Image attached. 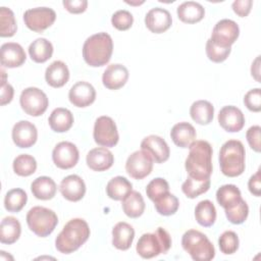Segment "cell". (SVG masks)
<instances>
[{
  "instance_id": "2",
  "label": "cell",
  "mask_w": 261,
  "mask_h": 261,
  "mask_svg": "<svg viewBox=\"0 0 261 261\" xmlns=\"http://www.w3.org/2000/svg\"><path fill=\"white\" fill-rule=\"evenodd\" d=\"M90 237V227L82 218L69 220L55 240L56 249L62 254H70L84 245Z\"/></svg>"
},
{
  "instance_id": "11",
  "label": "cell",
  "mask_w": 261,
  "mask_h": 261,
  "mask_svg": "<svg viewBox=\"0 0 261 261\" xmlns=\"http://www.w3.org/2000/svg\"><path fill=\"white\" fill-rule=\"evenodd\" d=\"M153 162L152 157L144 150L135 151L125 162V170L130 177L142 179L151 173Z\"/></svg>"
},
{
  "instance_id": "9",
  "label": "cell",
  "mask_w": 261,
  "mask_h": 261,
  "mask_svg": "<svg viewBox=\"0 0 261 261\" xmlns=\"http://www.w3.org/2000/svg\"><path fill=\"white\" fill-rule=\"evenodd\" d=\"M93 137L95 142L103 147H114L119 140L118 132L114 120L109 116H100L94 124Z\"/></svg>"
},
{
  "instance_id": "3",
  "label": "cell",
  "mask_w": 261,
  "mask_h": 261,
  "mask_svg": "<svg viewBox=\"0 0 261 261\" xmlns=\"http://www.w3.org/2000/svg\"><path fill=\"white\" fill-rule=\"evenodd\" d=\"M113 51V42L107 33L101 32L89 37L83 46V57L93 67L103 66L109 62Z\"/></svg>"
},
{
  "instance_id": "4",
  "label": "cell",
  "mask_w": 261,
  "mask_h": 261,
  "mask_svg": "<svg viewBox=\"0 0 261 261\" xmlns=\"http://www.w3.org/2000/svg\"><path fill=\"white\" fill-rule=\"evenodd\" d=\"M245 147L239 140H228L220 148L219 164L221 172L229 177L241 175L245 170Z\"/></svg>"
},
{
  "instance_id": "28",
  "label": "cell",
  "mask_w": 261,
  "mask_h": 261,
  "mask_svg": "<svg viewBox=\"0 0 261 261\" xmlns=\"http://www.w3.org/2000/svg\"><path fill=\"white\" fill-rule=\"evenodd\" d=\"M21 232L19 221L13 216L4 217L0 224V242L2 244L11 245L15 243Z\"/></svg>"
},
{
  "instance_id": "7",
  "label": "cell",
  "mask_w": 261,
  "mask_h": 261,
  "mask_svg": "<svg viewBox=\"0 0 261 261\" xmlns=\"http://www.w3.org/2000/svg\"><path fill=\"white\" fill-rule=\"evenodd\" d=\"M27 223L29 228L35 234L45 238L55 229L58 223V217L53 210L42 206H36L29 210L27 214Z\"/></svg>"
},
{
  "instance_id": "15",
  "label": "cell",
  "mask_w": 261,
  "mask_h": 261,
  "mask_svg": "<svg viewBox=\"0 0 261 261\" xmlns=\"http://www.w3.org/2000/svg\"><path fill=\"white\" fill-rule=\"evenodd\" d=\"M13 143L19 148H30L38 138V130L34 123L28 120H20L13 125L12 128Z\"/></svg>"
},
{
  "instance_id": "6",
  "label": "cell",
  "mask_w": 261,
  "mask_h": 261,
  "mask_svg": "<svg viewBox=\"0 0 261 261\" xmlns=\"http://www.w3.org/2000/svg\"><path fill=\"white\" fill-rule=\"evenodd\" d=\"M181 246L196 261H209L215 256L213 244L203 232L196 229H189L184 233Z\"/></svg>"
},
{
  "instance_id": "47",
  "label": "cell",
  "mask_w": 261,
  "mask_h": 261,
  "mask_svg": "<svg viewBox=\"0 0 261 261\" xmlns=\"http://www.w3.org/2000/svg\"><path fill=\"white\" fill-rule=\"evenodd\" d=\"M260 133H261V127L259 125H253L249 127L246 134L247 141L250 145V147L255 151V152H260Z\"/></svg>"
},
{
  "instance_id": "21",
  "label": "cell",
  "mask_w": 261,
  "mask_h": 261,
  "mask_svg": "<svg viewBox=\"0 0 261 261\" xmlns=\"http://www.w3.org/2000/svg\"><path fill=\"white\" fill-rule=\"evenodd\" d=\"M128 79L127 68L120 63H113L107 66L102 75L104 87L109 90H118L125 85Z\"/></svg>"
},
{
  "instance_id": "14",
  "label": "cell",
  "mask_w": 261,
  "mask_h": 261,
  "mask_svg": "<svg viewBox=\"0 0 261 261\" xmlns=\"http://www.w3.org/2000/svg\"><path fill=\"white\" fill-rule=\"evenodd\" d=\"M141 149L147 152L156 163H163L168 160L170 151L167 143L159 136L150 135L141 143Z\"/></svg>"
},
{
  "instance_id": "48",
  "label": "cell",
  "mask_w": 261,
  "mask_h": 261,
  "mask_svg": "<svg viewBox=\"0 0 261 261\" xmlns=\"http://www.w3.org/2000/svg\"><path fill=\"white\" fill-rule=\"evenodd\" d=\"M2 72V80H1V105H5L9 102H11L13 98V88L10 84L6 83V74L3 69H1Z\"/></svg>"
},
{
  "instance_id": "10",
  "label": "cell",
  "mask_w": 261,
  "mask_h": 261,
  "mask_svg": "<svg viewBox=\"0 0 261 261\" xmlns=\"http://www.w3.org/2000/svg\"><path fill=\"white\" fill-rule=\"evenodd\" d=\"M56 19V13L49 7H36L28 9L23 13L25 25L34 32L42 33L53 24Z\"/></svg>"
},
{
  "instance_id": "30",
  "label": "cell",
  "mask_w": 261,
  "mask_h": 261,
  "mask_svg": "<svg viewBox=\"0 0 261 261\" xmlns=\"http://www.w3.org/2000/svg\"><path fill=\"white\" fill-rule=\"evenodd\" d=\"M33 195L39 200H50L56 194V184L49 176L37 177L31 185Z\"/></svg>"
},
{
  "instance_id": "27",
  "label": "cell",
  "mask_w": 261,
  "mask_h": 261,
  "mask_svg": "<svg viewBox=\"0 0 261 261\" xmlns=\"http://www.w3.org/2000/svg\"><path fill=\"white\" fill-rule=\"evenodd\" d=\"M48 122L52 130L56 133H64L72 126L73 115L68 109L58 107L51 112Z\"/></svg>"
},
{
  "instance_id": "23",
  "label": "cell",
  "mask_w": 261,
  "mask_h": 261,
  "mask_svg": "<svg viewBox=\"0 0 261 261\" xmlns=\"http://www.w3.org/2000/svg\"><path fill=\"white\" fill-rule=\"evenodd\" d=\"M69 79V70L67 65L60 60L53 61L45 71V80L47 84L53 88L63 87Z\"/></svg>"
},
{
  "instance_id": "45",
  "label": "cell",
  "mask_w": 261,
  "mask_h": 261,
  "mask_svg": "<svg viewBox=\"0 0 261 261\" xmlns=\"http://www.w3.org/2000/svg\"><path fill=\"white\" fill-rule=\"evenodd\" d=\"M134 22V16L133 14L124 9L117 10L113 13L111 17V23L112 25L117 29L118 31H126L128 30Z\"/></svg>"
},
{
  "instance_id": "34",
  "label": "cell",
  "mask_w": 261,
  "mask_h": 261,
  "mask_svg": "<svg viewBox=\"0 0 261 261\" xmlns=\"http://www.w3.org/2000/svg\"><path fill=\"white\" fill-rule=\"evenodd\" d=\"M122 210L126 216L130 218L140 217L145 210V202L143 196L137 192L132 191L122 200Z\"/></svg>"
},
{
  "instance_id": "44",
  "label": "cell",
  "mask_w": 261,
  "mask_h": 261,
  "mask_svg": "<svg viewBox=\"0 0 261 261\" xmlns=\"http://www.w3.org/2000/svg\"><path fill=\"white\" fill-rule=\"evenodd\" d=\"M230 51H231L230 47H227V48L220 47V46L214 44L211 41V39L207 40L206 54H207V57L209 58V60H211L213 62H216V63L223 62L230 54Z\"/></svg>"
},
{
  "instance_id": "8",
  "label": "cell",
  "mask_w": 261,
  "mask_h": 261,
  "mask_svg": "<svg viewBox=\"0 0 261 261\" xmlns=\"http://www.w3.org/2000/svg\"><path fill=\"white\" fill-rule=\"evenodd\" d=\"M19 103L27 114L40 116L47 110L49 100L47 95L39 88L29 87L21 92Z\"/></svg>"
},
{
  "instance_id": "17",
  "label": "cell",
  "mask_w": 261,
  "mask_h": 261,
  "mask_svg": "<svg viewBox=\"0 0 261 261\" xmlns=\"http://www.w3.org/2000/svg\"><path fill=\"white\" fill-rule=\"evenodd\" d=\"M172 23V18L168 10L161 7L150 9L145 16V24L154 34H161L167 31Z\"/></svg>"
},
{
  "instance_id": "40",
  "label": "cell",
  "mask_w": 261,
  "mask_h": 261,
  "mask_svg": "<svg viewBox=\"0 0 261 261\" xmlns=\"http://www.w3.org/2000/svg\"><path fill=\"white\" fill-rule=\"evenodd\" d=\"M0 36L12 37L16 32V21L14 13L10 8L2 6L0 8Z\"/></svg>"
},
{
  "instance_id": "12",
  "label": "cell",
  "mask_w": 261,
  "mask_h": 261,
  "mask_svg": "<svg viewBox=\"0 0 261 261\" xmlns=\"http://www.w3.org/2000/svg\"><path fill=\"white\" fill-rule=\"evenodd\" d=\"M240 29L236 21L231 19H221L213 28L211 41L220 47H230L239 38Z\"/></svg>"
},
{
  "instance_id": "13",
  "label": "cell",
  "mask_w": 261,
  "mask_h": 261,
  "mask_svg": "<svg viewBox=\"0 0 261 261\" xmlns=\"http://www.w3.org/2000/svg\"><path fill=\"white\" fill-rule=\"evenodd\" d=\"M79 157L80 154L76 146L66 141L58 143L52 152L54 164L61 169H69L75 166Z\"/></svg>"
},
{
  "instance_id": "51",
  "label": "cell",
  "mask_w": 261,
  "mask_h": 261,
  "mask_svg": "<svg viewBox=\"0 0 261 261\" xmlns=\"http://www.w3.org/2000/svg\"><path fill=\"white\" fill-rule=\"evenodd\" d=\"M248 188L251 194L259 197L261 194V169L259 168L257 172L252 175L248 181Z\"/></svg>"
},
{
  "instance_id": "39",
  "label": "cell",
  "mask_w": 261,
  "mask_h": 261,
  "mask_svg": "<svg viewBox=\"0 0 261 261\" xmlns=\"http://www.w3.org/2000/svg\"><path fill=\"white\" fill-rule=\"evenodd\" d=\"M13 170L19 176H29L33 174L37 169L36 159L29 154H20L14 158Z\"/></svg>"
},
{
  "instance_id": "19",
  "label": "cell",
  "mask_w": 261,
  "mask_h": 261,
  "mask_svg": "<svg viewBox=\"0 0 261 261\" xmlns=\"http://www.w3.org/2000/svg\"><path fill=\"white\" fill-rule=\"evenodd\" d=\"M0 59L2 66L13 68L22 65L27 59V55L18 43L8 42L1 46Z\"/></svg>"
},
{
  "instance_id": "18",
  "label": "cell",
  "mask_w": 261,
  "mask_h": 261,
  "mask_svg": "<svg viewBox=\"0 0 261 261\" xmlns=\"http://www.w3.org/2000/svg\"><path fill=\"white\" fill-rule=\"evenodd\" d=\"M68 98L70 103L76 107H87L96 99L95 88L88 82H77L69 90Z\"/></svg>"
},
{
  "instance_id": "46",
  "label": "cell",
  "mask_w": 261,
  "mask_h": 261,
  "mask_svg": "<svg viewBox=\"0 0 261 261\" xmlns=\"http://www.w3.org/2000/svg\"><path fill=\"white\" fill-rule=\"evenodd\" d=\"M245 106L253 111L259 112L261 110V91L259 88H255L246 93L244 97Z\"/></svg>"
},
{
  "instance_id": "33",
  "label": "cell",
  "mask_w": 261,
  "mask_h": 261,
  "mask_svg": "<svg viewBox=\"0 0 261 261\" xmlns=\"http://www.w3.org/2000/svg\"><path fill=\"white\" fill-rule=\"evenodd\" d=\"M242 199L241 191L234 185H223L216 192V200L224 210L233 207Z\"/></svg>"
},
{
  "instance_id": "22",
  "label": "cell",
  "mask_w": 261,
  "mask_h": 261,
  "mask_svg": "<svg viewBox=\"0 0 261 261\" xmlns=\"http://www.w3.org/2000/svg\"><path fill=\"white\" fill-rule=\"evenodd\" d=\"M87 165L94 171H104L109 169L114 163V157L111 151L106 147L92 149L87 154Z\"/></svg>"
},
{
  "instance_id": "43",
  "label": "cell",
  "mask_w": 261,
  "mask_h": 261,
  "mask_svg": "<svg viewBox=\"0 0 261 261\" xmlns=\"http://www.w3.org/2000/svg\"><path fill=\"white\" fill-rule=\"evenodd\" d=\"M168 192H169V185L166 181V179L162 177H156L152 179L147 185V188H146V194L148 198L153 202Z\"/></svg>"
},
{
  "instance_id": "32",
  "label": "cell",
  "mask_w": 261,
  "mask_h": 261,
  "mask_svg": "<svg viewBox=\"0 0 261 261\" xmlns=\"http://www.w3.org/2000/svg\"><path fill=\"white\" fill-rule=\"evenodd\" d=\"M133 185L123 176H115L111 178L106 186L107 196L115 201H122L128 193L132 192Z\"/></svg>"
},
{
  "instance_id": "49",
  "label": "cell",
  "mask_w": 261,
  "mask_h": 261,
  "mask_svg": "<svg viewBox=\"0 0 261 261\" xmlns=\"http://www.w3.org/2000/svg\"><path fill=\"white\" fill-rule=\"evenodd\" d=\"M64 8L70 13H82L87 9L88 1L87 0H64L62 2Z\"/></svg>"
},
{
  "instance_id": "26",
  "label": "cell",
  "mask_w": 261,
  "mask_h": 261,
  "mask_svg": "<svg viewBox=\"0 0 261 261\" xmlns=\"http://www.w3.org/2000/svg\"><path fill=\"white\" fill-rule=\"evenodd\" d=\"M178 18L186 23H196L203 19L205 15L204 7L195 1H186L177 7Z\"/></svg>"
},
{
  "instance_id": "25",
  "label": "cell",
  "mask_w": 261,
  "mask_h": 261,
  "mask_svg": "<svg viewBox=\"0 0 261 261\" xmlns=\"http://www.w3.org/2000/svg\"><path fill=\"white\" fill-rule=\"evenodd\" d=\"M195 127L187 122L181 121L174 124L170 130V137L173 143L180 148H188L196 139Z\"/></svg>"
},
{
  "instance_id": "41",
  "label": "cell",
  "mask_w": 261,
  "mask_h": 261,
  "mask_svg": "<svg viewBox=\"0 0 261 261\" xmlns=\"http://www.w3.org/2000/svg\"><path fill=\"white\" fill-rule=\"evenodd\" d=\"M239 237L232 230L224 231L218 239L220 251L225 255H231L239 249Z\"/></svg>"
},
{
  "instance_id": "20",
  "label": "cell",
  "mask_w": 261,
  "mask_h": 261,
  "mask_svg": "<svg viewBox=\"0 0 261 261\" xmlns=\"http://www.w3.org/2000/svg\"><path fill=\"white\" fill-rule=\"evenodd\" d=\"M59 190L66 200L77 202L82 200L86 194V185L81 176L70 174L61 180Z\"/></svg>"
},
{
  "instance_id": "38",
  "label": "cell",
  "mask_w": 261,
  "mask_h": 261,
  "mask_svg": "<svg viewBox=\"0 0 261 261\" xmlns=\"http://www.w3.org/2000/svg\"><path fill=\"white\" fill-rule=\"evenodd\" d=\"M156 211L163 216H169L174 214L179 206L178 199L171 193H166L154 201Z\"/></svg>"
},
{
  "instance_id": "29",
  "label": "cell",
  "mask_w": 261,
  "mask_h": 261,
  "mask_svg": "<svg viewBox=\"0 0 261 261\" xmlns=\"http://www.w3.org/2000/svg\"><path fill=\"white\" fill-rule=\"evenodd\" d=\"M190 115L195 122L206 125L213 119L214 107L209 101L198 100L192 104L190 108Z\"/></svg>"
},
{
  "instance_id": "5",
  "label": "cell",
  "mask_w": 261,
  "mask_h": 261,
  "mask_svg": "<svg viewBox=\"0 0 261 261\" xmlns=\"http://www.w3.org/2000/svg\"><path fill=\"white\" fill-rule=\"evenodd\" d=\"M171 247L170 234L162 227H158L154 232L141 236L137 243V253L144 259H151L160 254H165Z\"/></svg>"
},
{
  "instance_id": "37",
  "label": "cell",
  "mask_w": 261,
  "mask_h": 261,
  "mask_svg": "<svg viewBox=\"0 0 261 261\" xmlns=\"http://www.w3.org/2000/svg\"><path fill=\"white\" fill-rule=\"evenodd\" d=\"M210 178L204 180H198L189 176L185 182L181 185L182 193L190 199H194L204 193H206L210 188Z\"/></svg>"
},
{
  "instance_id": "42",
  "label": "cell",
  "mask_w": 261,
  "mask_h": 261,
  "mask_svg": "<svg viewBox=\"0 0 261 261\" xmlns=\"http://www.w3.org/2000/svg\"><path fill=\"white\" fill-rule=\"evenodd\" d=\"M249 214V207L248 204L244 199H242L237 205L229 209H225V215L229 222L233 224H241L243 223Z\"/></svg>"
},
{
  "instance_id": "36",
  "label": "cell",
  "mask_w": 261,
  "mask_h": 261,
  "mask_svg": "<svg viewBox=\"0 0 261 261\" xmlns=\"http://www.w3.org/2000/svg\"><path fill=\"white\" fill-rule=\"evenodd\" d=\"M28 201L27 193L22 189H12L8 191L4 198V207L9 212H19Z\"/></svg>"
},
{
  "instance_id": "1",
  "label": "cell",
  "mask_w": 261,
  "mask_h": 261,
  "mask_svg": "<svg viewBox=\"0 0 261 261\" xmlns=\"http://www.w3.org/2000/svg\"><path fill=\"white\" fill-rule=\"evenodd\" d=\"M189 155L185 167L189 176L204 180L210 178L212 173V147L207 141H194L189 147Z\"/></svg>"
},
{
  "instance_id": "35",
  "label": "cell",
  "mask_w": 261,
  "mask_h": 261,
  "mask_svg": "<svg viewBox=\"0 0 261 261\" xmlns=\"http://www.w3.org/2000/svg\"><path fill=\"white\" fill-rule=\"evenodd\" d=\"M195 217L197 222L205 227L214 224L216 220V209L210 200L200 201L195 208Z\"/></svg>"
},
{
  "instance_id": "24",
  "label": "cell",
  "mask_w": 261,
  "mask_h": 261,
  "mask_svg": "<svg viewBox=\"0 0 261 261\" xmlns=\"http://www.w3.org/2000/svg\"><path fill=\"white\" fill-rule=\"evenodd\" d=\"M135 238L134 227L127 222L120 221L112 228V245L118 249L125 251L129 249Z\"/></svg>"
},
{
  "instance_id": "31",
  "label": "cell",
  "mask_w": 261,
  "mask_h": 261,
  "mask_svg": "<svg viewBox=\"0 0 261 261\" xmlns=\"http://www.w3.org/2000/svg\"><path fill=\"white\" fill-rule=\"evenodd\" d=\"M29 54L33 61L44 63L51 58L53 54V46L47 39L38 38L29 46Z\"/></svg>"
},
{
  "instance_id": "50",
  "label": "cell",
  "mask_w": 261,
  "mask_h": 261,
  "mask_svg": "<svg viewBox=\"0 0 261 261\" xmlns=\"http://www.w3.org/2000/svg\"><path fill=\"white\" fill-rule=\"evenodd\" d=\"M253 1L252 0H236L232 2V10L241 17L247 16L252 8Z\"/></svg>"
},
{
  "instance_id": "16",
  "label": "cell",
  "mask_w": 261,
  "mask_h": 261,
  "mask_svg": "<svg viewBox=\"0 0 261 261\" xmlns=\"http://www.w3.org/2000/svg\"><path fill=\"white\" fill-rule=\"evenodd\" d=\"M218 122L220 126L229 133L240 132L245 125V116L241 109L228 105L220 109L218 113Z\"/></svg>"
},
{
  "instance_id": "52",
  "label": "cell",
  "mask_w": 261,
  "mask_h": 261,
  "mask_svg": "<svg viewBox=\"0 0 261 261\" xmlns=\"http://www.w3.org/2000/svg\"><path fill=\"white\" fill-rule=\"evenodd\" d=\"M260 56H257V58L254 60V62L252 63V66H251V73H252V76H254V79L259 82L260 79H259V74H260Z\"/></svg>"
}]
</instances>
